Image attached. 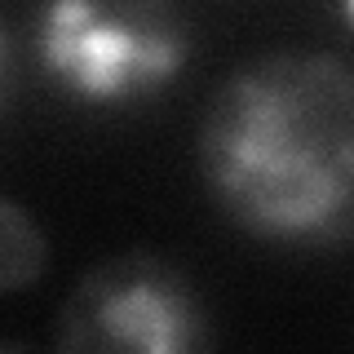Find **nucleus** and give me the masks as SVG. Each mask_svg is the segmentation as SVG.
Instances as JSON below:
<instances>
[{
	"label": "nucleus",
	"mask_w": 354,
	"mask_h": 354,
	"mask_svg": "<svg viewBox=\"0 0 354 354\" xmlns=\"http://www.w3.org/2000/svg\"><path fill=\"white\" fill-rule=\"evenodd\" d=\"M31 49L66 97L133 106L182 80L195 31L177 0H40Z\"/></svg>",
	"instance_id": "obj_2"
},
{
	"label": "nucleus",
	"mask_w": 354,
	"mask_h": 354,
	"mask_svg": "<svg viewBox=\"0 0 354 354\" xmlns=\"http://www.w3.org/2000/svg\"><path fill=\"white\" fill-rule=\"evenodd\" d=\"M5 71H9V31L0 22V88H5Z\"/></svg>",
	"instance_id": "obj_5"
},
{
	"label": "nucleus",
	"mask_w": 354,
	"mask_h": 354,
	"mask_svg": "<svg viewBox=\"0 0 354 354\" xmlns=\"http://www.w3.org/2000/svg\"><path fill=\"white\" fill-rule=\"evenodd\" d=\"M199 177L239 230L332 243L354 204V75L341 53L274 49L235 66L199 120Z\"/></svg>",
	"instance_id": "obj_1"
},
{
	"label": "nucleus",
	"mask_w": 354,
	"mask_h": 354,
	"mask_svg": "<svg viewBox=\"0 0 354 354\" xmlns=\"http://www.w3.org/2000/svg\"><path fill=\"white\" fill-rule=\"evenodd\" d=\"M49 266V239L40 221L18 204L0 195V297L27 292Z\"/></svg>",
	"instance_id": "obj_4"
},
{
	"label": "nucleus",
	"mask_w": 354,
	"mask_h": 354,
	"mask_svg": "<svg viewBox=\"0 0 354 354\" xmlns=\"http://www.w3.org/2000/svg\"><path fill=\"white\" fill-rule=\"evenodd\" d=\"M53 337L71 354H191L213 341V328L173 261L133 248L80 274Z\"/></svg>",
	"instance_id": "obj_3"
}]
</instances>
